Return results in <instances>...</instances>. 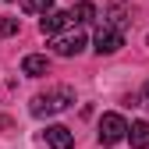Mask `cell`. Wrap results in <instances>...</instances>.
<instances>
[{"label":"cell","mask_w":149,"mask_h":149,"mask_svg":"<svg viewBox=\"0 0 149 149\" xmlns=\"http://www.w3.org/2000/svg\"><path fill=\"white\" fill-rule=\"evenodd\" d=\"M71 103H74V92L68 85H57V89H50V92H39L29 110H32L36 117H53V114H61V110H68Z\"/></svg>","instance_id":"cell-1"},{"label":"cell","mask_w":149,"mask_h":149,"mask_svg":"<svg viewBox=\"0 0 149 149\" xmlns=\"http://www.w3.org/2000/svg\"><path fill=\"white\" fill-rule=\"evenodd\" d=\"M124 135H128V121L121 114H103V121H100V146H117Z\"/></svg>","instance_id":"cell-2"},{"label":"cell","mask_w":149,"mask_h":149,"mask_svg":"<svg viewBox=\"0 0 149 149\" xmlns=\"http://www.w3.org/2000/svg\"><path fill=\"white\" fill-rule=\"evenodd\" d=\"M92 43H96V53H100V57H103V53H117V50L124 46V32L103 22V25L96 29V39H92Z\"/></svg>","instance_id":"cell-3"},{"label":"cell","mask_w":149,"mask_h":149,"mask_svg":"<svg viewBox=\"0 0 149 149\" xmlns=\"http://www.w3.org/2000/svg\"><path fill=\"white\" fill-rule=\"evenodd\" d=\"M50 46H53L57 57H74V53L85 50V36H82V32H64V36H53Z\"/></svg>","instance_id":"cell-4"},{"label":"cell","mask_w":149,"mask_h":149,"mask_svg":"<svg viewBox=\"0 0 149 149\" xmlns=\"http://www.w3.org/2000/svg\"><path fill=\"white\" fill-rule=\"evenodd\" d=\"M74 22L71 18V11H50V14H43V22H39V29H43V36H61V29H68Z\"/></svg>","instance_id":"cell-5"},{"label":"cell","mask_w":149,"mask_h":149,"mask_svg":"<svg viewBox=\"0 0 149 149\" xmlns=\"http://www.w3.org/2000/svg\"><path fill=\"white\" fill-rule=\"evenodd\" d=\"M46 146H50V149H74L71 128H64V124H50V128H46Z\"/></svg>","instance_id":"cell-6"},{"label":"cell","mask_w":149,"mask_h":149,"mask_svg":"<svg viewBox=\"0 0 149 149\" xmlns=\"http://www.w3.org/2000/svg\"><path fill=\"white\" fill-rule=\"evenodd\" d=\"M22 71L29 74V78H39V74H46V71H50V61L43 57V53H29V57L22 61Z\"/></svg>","instance_id":"cell-7"},{"label":"cell","mask_w":149,"mask_h":149,"mask_svg":"<svg viewBox=\"0 0 149 149\" xmlns=\"http://www.w3.org/2000/svg\"><path fill=\"white\" fill-rule=\"evenodd\" d=\"M128 139H132V149H149V121H135L128 128Z\"/></svg>","instance_id":"cell-8"},{"label":"cell","mask_w":149,"mask_h":149,"mask_svg":"<svg viewBox=\"0 0 149 149\" xmlns=\"http://www.w3.org/2000/svg\"><path fill=\"white\" fill-rule=\"evenodd\" d=\"M107 25H114V29H128V7H124V0H114L110 4V11H107Z\"/></svg>","instance_id":"cell-9"},{"label":"cell","mask_w":149,"mask_h":149,"mask_svg":"<svg viewBox=\"0 0 149 149\" xmlns=\"http://www.w3.org/2000/svg\"><path fill=\"white\" fill-rule=\"evenodd\" d=\"M71 18H74V22H92V18H96V7H92L89 0H82V4L71 11Z\"/></svg>","instance_id":"cell-10"},{"label":"cell","mask_w":149,"mask_h":149,"mask_svg":"<svg viewBox=\"0 0 149 149\" xmlns=\"http://www.w3.org/2000/svg\"><path fill=\"white\" fill-rule=\"evenodd\" d=\"M22 7H25L29 14H50L53 0H22Z\"/></svg>","instance_id":"cell-11"},{"label":"cell","mask_w":149,"mask_h":149,"mask_svg":"<svg viewBox=\"0 0 149 149\" xmlns=\"http://www.w3.org/2000/svg\"><path fill=\"white\" fill-rule=\"evenodd\" d=\"M18 32V18H0V36H14Z\"/></svg>","instance_id":"cell-12"}]
</instances>
